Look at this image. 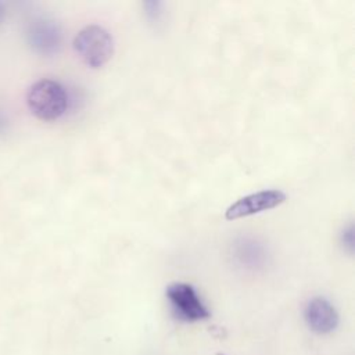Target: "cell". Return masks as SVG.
<instances>
[{"mask_svg":"<svg viewBox=\"0 0 355 355\" xmlns=\"http://www.w3.org/2000/svg\"><path fill=\"white\" fill-rule=\"evenodd\" d=\"M26 105L37 119L51 122L67 111L68 96L64 86L57 80L40 79L29 87Z\"/></svg>","mask_w":355,"mask_h":355,"instance_id":"6da1fadb","label":"cell"},{"mask_svg":"<svg viewBox=\"0 0 355 355\" xmlns=\"http://www.w3.org/2000/svg\"><path fill=\"white\" fill-rule=\"evenodd\" d=\"M73 50L90 68H101L114 54V39L101 25H86L73 39Z\"/></svg>","mask_w":355,"mask_h":355,"instance_id":"7a4b0ae2","label":"cell"},{"mask_svg":"<svg viewBox=\"0 0 355 355\" xmlns=\"http://www.w3.org/2000/svg\"><path fill=\"white\" fill-rule=\"evenodd\" d=\"M166 297L175 315L184 322H197L209 318V311L202 304L196 288L189 283L176 282L166 287Z\"/></svg>","mask_w":355,"mask_h":355,"instance_id":"3957f363","label":"cell"},{"mask_svg":"<svg viewBox=\"0 0 355 355\" xmlns=\"http://www.w3.org/2000/svg\"><path fill=\"white\" fill-rule=\"evenodd\" d=\"M286 198L287 197L284 191L279 189H268V190L251 193L248 196L239 198L236 202H233L225 211V218L227 220H234L239 218L259 214L280 205L282 202L286 201Z\"/></svg>","mask_w":355,"mask_h":355,"instance_id":"277c9868","label":"cell"},{"mask_svg":"<svg viewBox=\"0 0 355 355\" xmlns=\"http://www.w3.org/2000/svg\"><path fill=\"white\" fill-rule=\"evenodd\" d=\"M304 319L308 327L318 334L331 333L340 320L336 308L323 297H313L306 302Z\"/></svg>","mask_w":355,"mask_h":355,"instance_id":"5b68a950","label":"cell"},{"mask_svg":"<svg viewBox=\"0 0 355 355\" xmlns=\"http://www.w3.org/2000/svg\"><path fill=\"white\" fill-rule=\"evenodd\" d=\"M4 15H6V7H4V4L0 1V24H1V21H3Z\"/></svg>","mask_w":355,"mask_h":355,"instance_id":"8992f818","label":"cell"},{"mask_svg":"<svg viewBox=\"0 0 355 355\" xmlns=\"http://www.w3.org/2000/svg\"><path fill=\"white\" fill-rule=\"evenodd\" d=\"M218 355H223V354H218Z\"/></svg>","mask_w":355,"mask_h":355,"instance_id":"52a82bcc","label":"cell"}]
</instances>
